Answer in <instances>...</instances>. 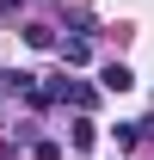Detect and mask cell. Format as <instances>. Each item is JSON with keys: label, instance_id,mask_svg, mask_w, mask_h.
<instances>
[{"label": "cell", "instance_id": "2", "mask_svg": "<svg viewBox=\"0 0 154 160\" xmlns=\"http://www.w3.org/2000/svg\"><path fill=\"white\" fill-rule=\"evenodd\" d=\"M99 86H105V92H130V86H136V74L123 68V62H105V68H99Z\"/></svg>", "mask_w": 154, "mask_h": 160}, {"label": "cell", "instance_id": "1", "mask_svg": "<svg viewBox=\"0 0 154 160\" xmlns=\"http://www.w3.org/2000/svg\"><path fill=\"white\" fill-rule=\"evenodd\" d=\"M43 92H49V99H68L74 111H93V105H99V92H93V86H86V80H68V74H62L56 86H43Z\"/></svg>", "mask_w": 154, "mask_h": 160}, {"label": "cell", "instance_id": "7", "mask_svg": "<svg viewBox=\"0 0 154 160\" xmlns=\"http://www.w3.org/2000/svg\"><path fill=\"white\" fill-rule=\"evenodd\" d=\"M117 160H123V154H117Z\"/></svg>", "mask_w": 154, "mask_h": 160}, {"label": "cell", "instance_id": "4", "mask_svg": "<svg viewBox=\"0 0 154 160\" xmlns=\"http://www.w3.org/2000/svg\"><path fill=\"white\" fill-rule=\"evenodd\" d=\"M25 43H31V49H56V25H25Z\"/></svg>", "mask_w": 154, "mask_h": 160}, {"label": "cell", "instance_id": "6", "mask_svg": "<svg viewBox=\"0 0 154 160\" xmlns=\"http://www.w3.org/2000/svg\"><path fill=\"white\" fill-rule=\"evenodd\" d=\"M13 6H19V0H0V19H6V12H13Z\"/></svg>", "mask_w": 154, "mask_h": 160}, {"label": "cell", "instance_id": "5", "mask_svg": "<svg viewBox=\"0 0 154 160\" xmlns=\"http://www.w3.org/2000/svg\"><path fill=\"white\" fill-rule=\"evenodd\" d=\"M93 136H99L93 123H86V117H74V129H68V142H74V148H93Z\"/></svg>", "mask_w": 154, "mask_h": 160}, {"label": "cell", "instance_id": "3", "mask_svg": "<svg viewBox=\"0 0 154 160\" xmlns=\"http://www.w3.org/2000/svg\"><path fill=\"white\" fill-rule=\"evenodd\" d=\"M62 62H68V68L93 62V43H86V37H62Z\"/></svg>", "mask_w": 154, "mask_h": 160}]
</instances>
